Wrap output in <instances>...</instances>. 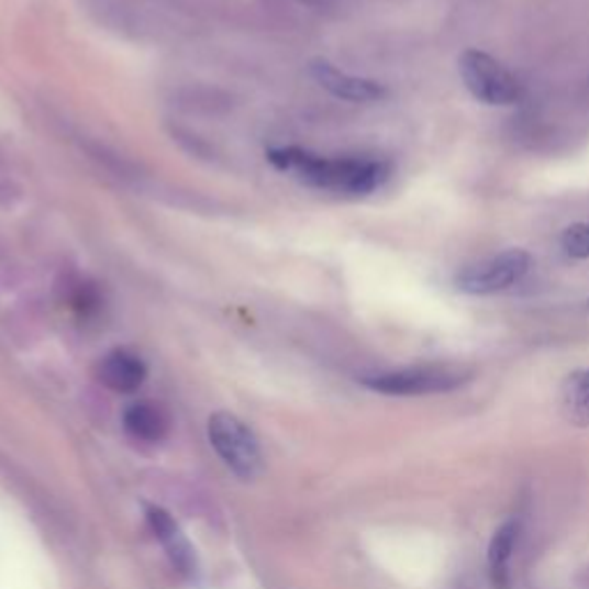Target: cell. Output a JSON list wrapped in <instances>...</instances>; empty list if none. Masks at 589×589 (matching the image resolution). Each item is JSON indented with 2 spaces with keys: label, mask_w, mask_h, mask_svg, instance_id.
I'll list each match as a JSON object with an SVG mask.
<instances>
[{
  "label": "cell",
  "mask_w": 589,
  "mask_h": 589,
  "mask_svg": "<svg viewBox=\"0 0 589 589\" xmlns=\"http://www.w3.org/2000/svg\"><path fill=\"white\" fill-rule=\"evenodd\" d=\"M267 159L275 168L294 174V178L313 189H323L343 196H366L380 189L391 168L374 157H327L302 147H273Z\"/></svg>",
  "instance_id": "obj_1"
},
{
  "label": "cell",
  "mask_w": 589,
  "mask_h": 589,
  "mask_svg": "<svg viewBox=\"0 0 589 589\" xmlns=\"http://www.w3.org/2000/svg\"><path fill=\"white\" fill-rule=\"evenodd\" d=\"M470 380V374L460 366L447 364H426V366H405L394 371H382L364 376L362 385L387 397H429L454 391Z\"/></svg>",
  "instance_id": "obj_2"
},
{
  "label": "cell",
  "mask_w": 589,
  "mask_h": 589,
  "mask_svg": "<svg viewBox=\"0 0 589 589\" xmlns=\"http://www.w3.org/2000/svg\"><path fill=\"white\" fill-rule=\"evenodd\" d=\"M208 440L216 456L242 481H252L263 473L258 437L233 412H214L210 416Z\"/></svg>",
  "instance_id": "obj_3"
},
{
  "label": "cell",
  "mask_w": 589,
  "mask_h": 589,
  "mask_svg": "<svg viewBox=\"0 0 589 589\" xmlns=\"http://www.w3.org/2000/svg\"><path fill=\"white\" fill-rule=\"evenodd\" d=\"M458 71L475 100L488 107H511L521 100V84L493 56L468 48L458 58Z\"/></svg>",
  "instance_id": "obj_4"
},
{
  "label": "cell",
  "mask_w": 589,
  "mask_h": 589,
  "mask_svg": "<svg viewBox=\"0 0 589 589\" xmlns=\"http://www.w3.org/2000/svg\"><path fill=\"white\" fill-rule=\"evenodd\" d=\"M532 267V256L523 249H507L460 269L456 288L468 294H493L519 284Z\"/></svg>",
  "instance_id": "obj_5"
},
{
  "label": "cell",
  "mask_w": 589,
  "mask_h": 589,
  "mask_svg": "<svg viewBox=\"0 0 589 589\" xmlns=\"http://www.w3.org/2000/svg\"><path fill=\"white\" fill-rule=\"evenodd\" d=\"M145 521L151 532L155 534L157 542L162 544L170 567H174L182 578H196L199 574V559H196V551L189 544V538L180 530V525L174 521L166 509L157 504H143Z\"/></svg>",
  "instance_id": "obj_6"
},
{
  "label": "cell",
  "mask_w": 589,
  "mask_h": 589,
  "mask_svg": "<svg viewBox=\"0 0 589 589\" xmlns=\"http://www.w3.org/2000/svg\"><path fill=\"white\" fill-rule=\"evenodd\" d=\"M311 79L327 90L336 100L353 104H376L387 97V88L374 79L355 77V74L343 71L327 60H313L309 67Z\"/></svg>",
  "instance_id": "obj_7"
},
{
  "label": "cell",
  "mask_w": 589,
  "mask_h": 589,
  "mask_svg": "<svg viewBox=\"0 0 589 589\" xmlns=\"http://www.w3.org/2000/svg\"><path fill=\"white\" fill-rule=\"evenodd\" d=\"M147 378V366L141 359V355L115 348L107 353L100 364H97V380H100L107 389L115 391V394H134L138 387H143Z\"/></svg>",
  "instance_id": "obj_8"
},
{
  "label": "cell",
  "mask_w": 589,
  "mask_h": 589,
  "mask_svg": "<svg viewBox=\"0 0 589 589\" xmlns=\"http://www.w3.org/2000/svg\"><path fill=\"white\" fill-rule=\"evenodd\" d=\"M125 431L143 442H162L170 431L168 412L153 401H136L122 412Z\"/></svg>",
  "instance_id": "obj_9"
},
{
  "label": "cell",
  "mask_w": 589,
  "mask_h": 589,
  "mask_svg": "<svg viewBox=\"0 0 589 589\" xmlns=\"http://www.w3.org/2000/svg\"><path fill=\"white\" fill-rule=\"evenodd\" d=\"M521 534V523L519 521H507L502 523L493 538H490L488 546V576L496 589H509L511 587V557L519 544Z\"/></svg>",
  "instance_id": "obj_10"
},
{
  "label": "cell",
  "mask_w": 589,
  "mask_h": 589,
  "mask_svg": "<svg viewBox=\"0 0 589 589\" xmlns=\"http://www.w3.org/2000/svg\"><path fill=\"white\" fill-rule=\"evenodd\" d=\"M559 408L564 420L574 426H589V368L569 374L559 389Z\"/></svg>",
  "instance_id": "obj_11"
},
{
  "label": "cell",
  "mask_w": 589,
  "mask_h": 589,
  "mask_svg": "<svg viewBox=\"0 0 589 589\" xmlns=\"http://www.w3.org/2000/svg\"><path fill=\"white\" fill-rule=\"evenodd\" d=\"M562 249L571 258L587 260L589 258V224L587 221H580V224H571L564 229L562 237Z\"/></svg>",
  "instance_id": "obj_12"
},
{
  "label": "cell",
  "mask_w": 589,
  "mask_h": 589,
  "mask_svg": "<svg viewBox=\"0 0 589 589\" xmlns=\"http://www.w3.org/2000/svg\"><path fill=\"white\" fill-rule=\"evenodd\" d=\"M284 3H292V5L318 10V12H327V10H332L336 5V0H284Z\"/></svg>",
  "instance_id": "obj_13"
}]
</instances>
